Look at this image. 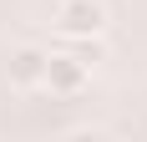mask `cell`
<instances>
[{
	"mask_svg": "<svg viewBox=\"0 0 147 142\" xmlns=\"http://www.w3.org/2000/svg\"><path fill=\"white\" fill-rule=\"evenodd\" d=\"M51 26H56L61 41L102 36L107 30V0H56L51 5Z\"/></svg>",
	"mask_w": 147,
	"mask_h": 142,
	"instance_id": "1",
	"label": "cell"
},
{
	"mask_svg": "<svg viewBox=\"0 0 147 142\" xmlns=\"http://www.w3.org/2000/svg\"><path fill=\"white\" fill-rule=\"evenodd\" d=\"M46 46H15L10 61H5V76H10V86H20V91H30V86H41L46 76Z\"/></svg>",
	"mask_w": 147,
	"mask_h": 142,
	"instance_id": "3",
	"label": "cell"
},
{
	"mask_svg": "<svg viewBox=\"0 0 147 142\" xmlns=\"http://www.w3.org/2000/svg\"><path fill=\"white\" fill-rule=\"evenodd\" d=\"M86 81H91V66L76 56L71 46H61V51H51V56H46L41 86L51 91V97H81V91H86Z\"/></svg>",
	"mask_w": 147,
	"mask_h": 142,
	"instance_id": "2",
	"label": "cell"
}]
</instances>
